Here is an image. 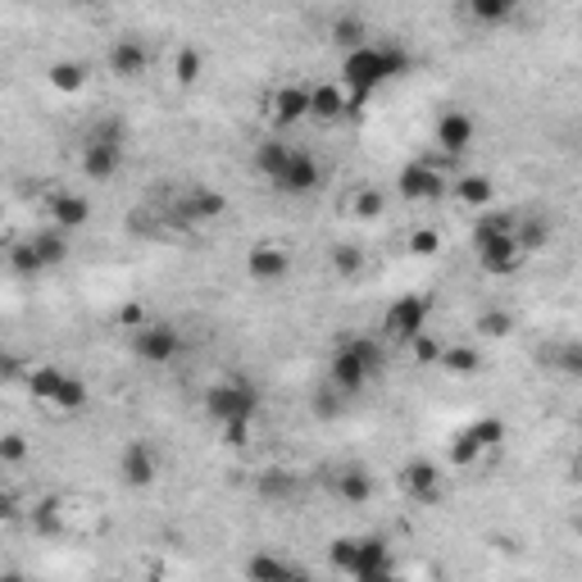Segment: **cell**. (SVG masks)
<instances>
[{"label":"cell","instance_id":"37","mask_svg":"<svg viewBox=\"0 0 582 582\" xmlns=\"http://www.w3.org/2000/svg\"><path fill=\"white\" fill-rule=\"evenodd\" d=\"M405 250H410L414 260H428V256H437V250H442V233H437L433 223H419L414 233L405 237Z\"/></svg>","mask_w":582,"mask_h":582},{"label":"cell","instance_id":"41","mask_svg":"<svg viewBox=\"0 0 582 582\" xmlns=\"http://www.w3.org/2000/svg\"><path fill=\"white\" fill-rule=\"evenodd\" d=\"M250 428H256V419H242V423H223L219 433H223V446L227 450H242L250 442Z\"/></svg>","mask_w":582,"mask_h":582},{"label":"cell","instance_id":"26","mask_svg":"<svg viewBox=\"0 0 582 582\" xmlns=\"http://www.w3.org/2000/svg\"><path fill=\"white\" fill-rule=\"evenodd\" d=\"M46 83L55 87L60 96H78L91 83V69H87V60H55L46 69Z\"/></svg>","mask_w":582,"mask_h":582},{"label":"cell","instance_id":"44","mask_svg":"<svg viewBox=\"0 0 582 582\" xmlns=\"http://www.w3.org/2000/svg\"><path fill=\"white\" fill-rule=\"evenodd\" d=\"M78 5H83V10H106L110 0H78Z\"/></svg>","mask_w":582,"mask_h":582},{"label":"cell","instance_id":"38","mask_svg":"<svg viewBox=\"0 0 582 582\" xmlns=\"http://www.w3.org/2000/svg\"><path fill=\"white\" fill-rule=\"evenodd\" d=\"M519 242H523L528 256H533V250H542V246L550 242V223H546V219H523V214H519Z\"/></svg>","mask_w":582,"mask_h":582},{"label":"cell","instance_id":"39","mask_svg":"<svg viewBox=\"0 0 582 582\" xmlns=\"http://www.w3.org/2000/svg\"><path fill=\"white\" fill-rule=\"evenodd\" d=\"M327 560H333L337 573H350V560H356V533H350V537H333V550H327Z\"/></svg>","mask_w":582,"mask_h":582},{"label":"cell","instance_id":"17","mask_svg":"<svg viewBox=\"0 0 582 582\" xmlns=\"http://www.w3.org/2000/svg\"><path fill=\"white\" fill-rule=\"evenodd\" d=\"M319 183H323V164L310 156L306 146H296V150H292V160H287V169L277 173V178H273L269 187H273L277 196H314Z\"/></svg>","mask_w":582,"mask_h":582},{"label":"cell","instance_id":"16","mask_svg":"<svg viewBox=\"0 0 582 582\" xmlns=\"http://www.w3.org/2000/svg\"><path fill=\"white\" fill-rule=\"evenodd\" d=\"M160 478V450L150 446L146 437H137V442H128L123 446V455H119V483L123 487H133V492H146L150 483Z\"/></svg>","mask_w":582,"mask_h":582},{"label":"cell","instance_id":"24","mask_svg":"<svg viewBox=\"0 0 582 582\" xmlns=\"http://www.w3.org/2000/svg\"><path fill=\"white\" fill-rule=\"evenodd\" d=\"M256 496L269 500V505H292L300 496V478L292 469H264L256 478Z\"/></svg>","mask_w":582,"mask_h":582},{"label":"cell","instance_id":"31","mask_svg":"<svg viewBox=\"0 0 582 582\" xmlns=\"http://www.w3.org/2000/svg\"><path fill=\"white\" fill-rule=\"evenodd\" d=\"M437 369H446L450 377H469V373H478V369H483V350H478V346H446L442 350V360H437Z\"/></svg>","mask_w":582,"mask_h":582},{"label":"cell","instance_id":"42","mask_svg":"<svg viewBox=\"0 0 582 582\" xmlns=\"http://www.w3.org/2000/svg\"><path fill=\"white\" fill-rule=\"evenodd\" d=\"M23 455H28V442H23L18 433H10V437H0V465H5V469H14V465L23 460Z\"/></svg>","mask_w":582,"mask_h":582},{"label":"cell","instance_id":"23","mask_svg":"<svg viewBox=\"0 0 582 582\" xmlns=\"http://www.w3.org/2000/svg\"><path fill=\"white\" fill-rule=\"evenodd\" d=\"M46 214H50V223H60V227H69V233H78V227H87V219H91V200L83 191H55V196L46 200Z\"/></svg>","mask_w":582,"mask_h":582},{"label":"cell","instance_id":"29","mask_svg":"<svg viewBox=\"0 0 582 582\" xmlns=\"http://www.w3.org/2000/svg\"><path fill=\"white\" fill-rule=\"evenodd\" d=\"M246 578H256V582H283V578H306V569L260 550V555H250V560H246Z\"/></svg>","mask_w":582,"mask_h":582},{"label":"cell","instance_id":"18","mask_svg":"<svg viewBox=\"0 0 582 582\" xmlns=\"http://www.w3.org/2000/svg\"><path fill=\"white\" fill-rule=\"evenodd\" d=\"M392 573H396V565H392L387 542L373 537V533H356V560H350L346 578H356V582H387Z\"/></svg>","mask_w":582,"mask_h":582},{"label":"cell","instance_id":"21","mask_svg":"<svg viewBox=\"0 0 582 582\" xmlns=\"http://www.w3.org/2000/svg\"><path fill=\"white\" fill-rule=\"evenodd\" d=\"M106 64H110V73L119 83H137V78H146V69H150V46L141 37H119L110 46Z\"/></svg>","mask_w":582,"mask_h":582},{"label":"cell","instance_id":"45","mask_svg":"<svg viewBox=\"0 0 582 582\" xmlns=\"http://www.w3.org/2000/svg\"><path fill=\"white\" fill-rule=\"evenodd\" d=\"M578 537H582V519H578Z\"/></svg>","mask_w":582,"mask_h":582},{"label":"cell","instance_id":"9","mask_svg":"<svg viewBox=\"0 0 582 582\" xmlns=\"http://www.w3.org/2000/svg\"><path fill=\"white\" fill-rule=\"evenodd\" d=\"M446 187H450L446 169L428 156L400 164V173H396V191H400V200H410V206H433V200L446 196Z\"/></svg>","mask_w":582,"mask_h":582},{"label":"cell","instance_id":"33","mask_svg":"<svg viewBox=\"0 0 582 582\" xmlns=\"http://www.w3.org/2000/svg\"><path fill=\"white\" fill-rule=\"evenodd\" d=\"M200 73H206V55H200L196 46H178V50H173V83H178V87H196Z\"/></svg>","mask_w":582,"mask_h":582},{"label":"cell","instance_id":"12","mask_svg":"<svg viewBox=\"0 0 582 582\" xmlns=\"http://www.w3.org/2000/svg\"><path fill=\"white\" fill-rule=\"evenodd\" d=\"M223 214H227V196L214 191V187H200V183L187 187L178 200H173V210H169V219L178 227H206V223H214Z\"/></svg>","mask_w":582,"mask_h":582},{"label":"cell","instance_id":"15","mask_svg":"<svg viewBox=\"0 0 582 582\" xmlns=\"http://www.w3.org/2000/svg\"><path fill=\"white\" fill-rule=\"evenodd\" d=\"M396 483L414 505H437L442 492H446V473H442L437 460H410V465H400Z\"/></svg>","mask_w":582,"mask_h":582},{"label":"cell","instance_id":"13","mask_svg":"<svg viewBox=\"0 0 582 582\" xmlns=\"http://www.w3.org/2000/svg\"><path fill=\"white\" fill-rule=\"evenodd\" d=\"M264 119L273 128H296L310 119V83H277L264 96Z\"/></svg>","mask_w":582,"mask_h":582},{"label":"cell","instance_id":"32","mask_svg":"<svg viewBox=\"0 0 582 582\" xmlns=\"http://www.w3.org/2000/svg\"><path fill=\"white\" fill-rule=\"evenodd\" d=\"M523 10V0H469V14L483 23V28H500Z\"/></svg>","mask_w":582,"mask_h":582},{"label":"cell","instance_id":"6","mask_svg":"<svg viewBox=\"0 0 582 582\" xmlns=\"http://www.w3.org/2000/svg\"><path fill=\"white\" fill-rule=\"evenodd\" d=\"M206 414L210 423H242V419H256L260 414V392L246 383L242 373H227L219 383L206 387Z\"/></svg>","mask_w":582,"mask_h":582},{"label":"cell","instance_id":"5","mask_svg":"<svg viewBox=\"0 0 582 582\" xmlns=\"http://www.w3.org/2000/svg\"><path fill=\"white\" fill-rule=\"evenodd\" d=\"M123 164H128V137H123V123H96L91 137L78 150L83 178L110 183V178H119V173H123Z\"/></svg>","mask_w":582,"mask_h":582},{"label":"cell","instance_id":"36","mask_svg":"<svg viewBox=\"0 0 582 582\" xmlns=\"http://www.w3.org/2000/svg\"><path fill=\"white\" fill-rule=\"evenodd\" d=\"M473 327H478V337H487V342H500V337H510L515 333V314L510 310H483L473 319Z\"/></svg>","mask_w":582,"mask_h":582},{"label":"cell","instance_id":"11","mask_svg":"<svg viewBox=\"0 0 582 582\" xmlns=\"http://www.w3.org/2000/svg\"><path fill=\"white\" fill-rule=\"evenodd\" d=\"M473 250H478V269L487 277H510L528 260L519 233H483V237H473Z\"/></svg>","mask_w":582,"mask_h":582},{"label":"cell","instance_id":"10","mask_svg":"<svg viewBox=\"0 0 582 582\" xmlns=\"http://www.w3.org/2000/svg\"><path fill=\"white\" fill-rule=\"evenodd\" d=\"M133 356H137L141 364L164 369V364H173V360L183 356V333H178L173 323L146 319V323H137V327H133Z\"/></svg>","mask_w":582,"mask_h":582},{"label":"cell","instance_id":"19","mask_svg":"<svg viewBox=\"0 0 582 582\" xmlns=\"http://www.w3.org/2000/svg\"><path fill=\"white\" fill-rule=\"evenodd\" d=\"M292 273V246L287 242H256L246 250V277H256V283H283Z\"/></svg>","mask_w":582,"mask_h":582},{"label":"cell","instance_id":"2","mask_svg":"<svg viewBox=\"0 0 582 582\" xmlns=\"http://www.w3.org/2000/svg\"><path fill=\"white\" fill-rule=\"evenodd\" d=\"M405 73H410V55H405L400 46H392V41H364V46H356V50H346V55H342V83H346V91H356L364 100L383 83L405 78Z\"/></svg>","mask_w":582,"mask_h":582},{"label":"cell","instance_id":"14","mask_svg":"<svg viewBox=\"0 0 582 582\" xmlns=\"http://www.w3.org/2000/svg\"><path fill=\"white\" fill-rule=\"evenodd\" d=\"M478 141V119L469 110H442L433 123V146L446 160H460L465 150Z\"/></svg>","mask_w":582,"mask_h":582},{"label":"cell","instance_id":"28","mask_svg":"<svg viewBox=\"0 0 582 582\" xmlns=\"http://www.w3.org/2000/svg\"><path fill=\"white\" fill-rule=\"evenodd\" d=\"M327 41H333L342 55H346V50H356V46H364V41H369L364 14H337L333 23H327Z\"/></svg>","mask_w":582,"mask_h":582},{"label":"cell","instance_id":"35","mask_svg":"<svg viewBox=\"0 0 582 582\" xmlns=\"http://www.w3.org/2000/svg\"><path fill=\"white\" fill-rule=\"evenodd\" d=\"M327 269H333L337 277H360L364 273V250L350 246V242H337L333 250H327Z\"/></svg>","mask_w":582,"mask_h":582},{"label":"cell","instance_id":"43","mask_svg":"<svg viewBox=\"0 0 582 582\" xmlns=\"http://www.w3.org/2000/svg\"><path fill=\"white\" fill-rule=\"evenodd\" d=\"M555 364H560L569 377H578V383H582V346H565L560 356H555Z\"/></svg>","mask_w":582,"mask_h":582},{"label":"cell","instance_id":"1","mask_svg":"<svg viewBox=\"0 0 582 582\" xmlns=\"http://www.w3.org/2000/svg\"><path fill=\"white\" fill-rule=\"evenodd\" d=\"M33 528L41 537H96L106 533V510L87 492H46L33 505Z\"/></svg>","mask_w":582,"mask_h":582},{"label":"cell","instance_id":"25","mask_svg":"<svg viewBox=\"0 0 582 582\" xmlns=\"http://www.w3.org/2000/svg\"><path fill=\"white\" fill-rule=\"evenodd\" d=\"M292 141H283V137H264V141H256V156H250V169L260 173V178H277V173L287 169V160H292Z\"/></svg>","mask_w":582,"mask_h":582},{"label":"cell","instance_id":"3","mask_svg":"<svg viewBox=\"0 0 582 582\" xmlns=\"http://www.w3.org/2000/svg\"><path fill=\"white\" fill-rule=\"evenodd\" d=\"M377 373H383V346L373 337H342L333 356H327V383H333L337 396L364 392Z\"/></svg>","mask_w":582,"mask_h":582},{"label":"cell","instance_id":"22","mask_svg":"<svg viewBox=\"0 0 582 582\" xmlns=\"http://www.w3.org/2000/svg\"><path fill=\"white\" fill-rule=\"evenodd\" d=\"M342 214L360 219V223H377L387 214V191L377 183H350L346 196H342Z\"/></svg>","mask_w":582,"mask_h":582},{"label":"cell","instance_id":"34","mask_svg":"<svg viewBox=\"0 0 582 582\" xmlns=\"http://www.w3.org/2000/svg\"><path fill=\"white\" fill-rule=\"evenodd\" d=\"M465 428L478 437V446H483L487 455H492V450H500V446H505V437H510V428H505V419H500V414H483V419H473V423H465Z\"/></svg>","mask_w":582,"mask_h":582},{"label":"cell","instance_id":"30","mask_svg":"<svg viewBox=\"0 0 582 582\" xmlns=\"http://www.w3.org/2000/svg\"><path fill=\"white\" fill-rule=\"evenodd\" d=\"M333 492L346 500V505H364L373 496V478L364 469H337L333 473Z\"/></svg>","mask_w":582,"mask_h":582},{"label":"cell","instance_id":"40","mask_svg":"<svg viewBox=\"0 0 582 582\" xmlns=\"http://www.w3.org/2000/svg\"><path fill=\"white\" fill-rule=\"evenodd\" d=\"M442 350H446V346H442L433 333H423V337L410 342V356H414L419 364H437V360H442Z\"/></svg>","mask_w":582,"mask_h":582},{"label":"cell","instance_id":"8","mask_svg":"<svg viewBox=\"0 0 582 582\" xmlns=\"http://www.w3.org/2000/svg\"><path fill=\"white\" fill-rule=\"evenodd\" d=\"M428 323H433V296H423V292H400L392 306L383 310V337H387V342H400V346H410L414 337L428 333Z\"/></svg>","mask_w":582,"mask_h":582},{"label":"cell","instance_id":"4","mask_svg":"<svg viewBox=\"0 0 582 582\" xmlns=\"http://www.w3.org/2000/svg\"><path fill=\"white\" fill-rule=\"evenodd\" d=\"M23 383H28L33 400L41 405V410H50V414H78V410H87V400H91L83 377L64 373L60 364H33Z\"/></svg>","mask_w":582,"mask_h":582},{"label":"cell","instance_id":"27","mask_svg":"<svg viewBox=\"0 0 582 582\" xmlns=\"http://www.w3.org/2000/svg\"><path fill=\"white\" fill-rule=\"evenodd\" d=\"M450 191H455V200H460V206H469L473 214H478V210H487L492 200H496V183L487 178V173H465V178L455 183Z\"/></svg>","mask_w":582,"mask_h":582},{"label":"cell","instance_id":"20","mask_svg":"<svg viewBox=\"0 0 582 582\" xmlns=\"http://www.w3.org/2000/svg\"><path fill=\"white\" fill-rule=\"evenodd\" d=\"M350 114H356V96L346 91V83H310V119L342 123Z\"/></svg>","mask_w":582,"mask_h":582},{"label":"cell","instance_id":"7","mask_svg":"<svg viewBox=\"0 0 582 582\" xmlns=\"http://www.w3.org/2000/svg\"><path fill=\"white\" fill-rule=\"evenodd\" d=\"M69 260V227L50 223V227H37V233L10 250V264L18 273H46V269H60Z\"/></svg>","mask_w":582,"mask_h":582}]
</instances>
